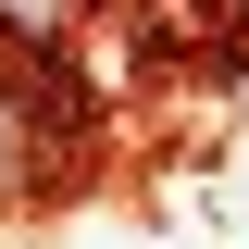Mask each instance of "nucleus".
<instances>
[{
  "instance_id": "obj_1",
  "label": "nucleus",
  "mask_w": 249,
  "mask_h": 249,
  "mask_svg": "<svg viewBox=\"0 0 249 249\" xmlns=\"http://www.w3.org/2000/svg\"><path fill=\"white\" fill-rule=\"evenodd\" d=\"M62 137H75V88H62L50 62L0 75V199L50 187V175H62Z\"/></svg>"
},
{
  "instance_id": "obj_2",
  "label": "nucleus",
  "mask_w": 249,
  "mask_h": 249,
  "mask_svg": "<svg viewBox=\"0 0 249 249\" xmlns=\"http://www.w3.org/2000/svg\"><path fill=\"white\" fill-rule=\"evenodd\" d=\"M62 13H75V0H0V50H25V62H62Z\"/></svg>"
}]
</instances>
